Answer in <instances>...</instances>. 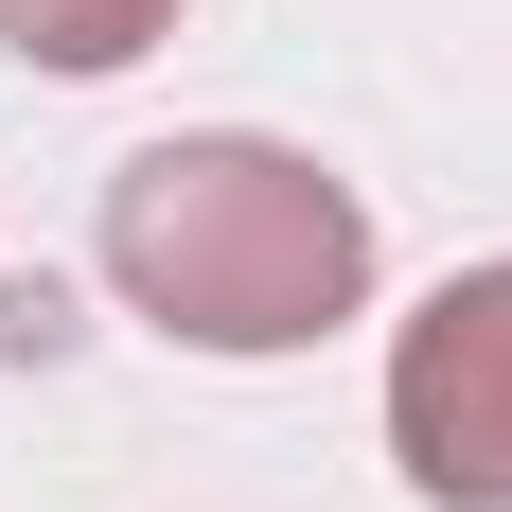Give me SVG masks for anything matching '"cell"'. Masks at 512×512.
Wrapping results in <instances>:
<instances>
[{
    "label": "cell",
    "instance_id": "obj_1",
    "mask_svg": "<svg viewBox=\"0 0 512 512\" xmlns=\"http://www.w3.org/2000/svg\"><path fill=\"white\" fill-rule=\"evenodd\" d=\"M106 283L177 336V354H318L371 301V212L301 142L195 124L106 177Z\"/></svg>",
    "mask_w": 512,
    "mask_h": 512
},
{
    "label": "cell",
    "instance_id": "obj_2",
    "mask_svg": "<svg viewBox=\"0 0 512 512\" xmlns=\"http://www.w3.org/2000/svg\"><path fill=\"white\" fill-rule=\"evenodd\" d=\"M389 460L442 512H512V265H460L389 336Z\"/></svg>",
    "mask_w": 512,
    "mask_h": 512
},
{
    "label": "cell",
    "instance_id": "obj_3",
    "mask_svg": "<svg viewBox=\"0 0 512 512\" xmlns=\"http://www.w3.org/2000/svg\"><path fill=\"white\" fill-rule=\"evenodd\" d=\"M0 36L36 53V71H124V53L177 36V0H0Z\"/></svg>",
    "mask_w": 512,
    "mask_h": 512
}]
</instances>
